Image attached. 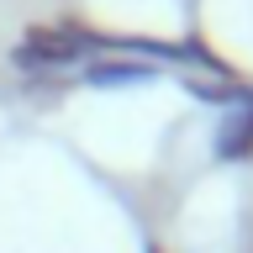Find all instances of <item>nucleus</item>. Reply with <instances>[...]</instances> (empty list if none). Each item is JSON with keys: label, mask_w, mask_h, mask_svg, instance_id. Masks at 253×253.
<instances>
[{"label": "nucleus", "mask_w": 253, "mask_h": 253, "mask_svg": "<svg viewBox=\"0 0 253 253\" xmlns=\"http://www.w3.org/2000/svg\"><path fill=\"white\" fill-rule=\"evenodd\" d=\"M74 58H84V42H79L74 21H63V27H32L27 37L11 47V63L21 74H58V69H69Z\"/></svg>", "instance_id": "obj_1"}, {"label": "nucleus", "mask_w": 253, "mask_h": 253, "mask_svg": "<svg viewBox=\"0 0 253 253\" xmlns=\"http://www.w3.org/2000/svg\"><path fill=\"white\" fill-rule=\"evenodd\" d=\"M253 153V90L243 95L232 106V116L216 126V158H227V164H237V158Z\"/></svg>", "instance_id": "obj_2"}, {"label": "nucleus", "mask_w": 253, "mask_h": 253, "mask_svg": "<svg viewBox=\"0 0 253 253\" xmlns=\"http://www.w3.org/2000/svg\"><path fill=\"white\" fill-rule=\"evenodd\" d=\"M148 79H153V63H84V90H126Z\"/></svg>", "instance_id": "obj_3"}, {"label": "nucleus", "mask_w": 253, "mask_h": 253, "mask_svg": "<svg viewBox=\"0 0 253 253\" xmlns=\"http://www.w3.org/2000/svg\"><path fill=\"white\" fill-rule=\"evenodd\" d=\"M190 95H195V100H211V106H237L248 90L232 84V79H190Z\"/></svg>", "instance_id": "obj_4"}]
</instances>
